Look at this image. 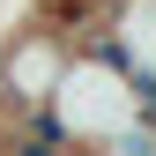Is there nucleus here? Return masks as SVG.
<instances>
[{"mask_svg":"<svg viewBox=\"0 0 156 156\" xmlns=\"http://www.w3.org/2000/svg\"><path fill=\"white\" fill-rule=\"evenodd\" d=\"M67 37H74V67H67L60 97H52V126L67 134L74 156H97V149L119 141L126 126H141V82L104 52V37L89 30V15H82Z\"/></svg>","mask_w":156,"mask_h":156,"instance_id":"1","label":"nucleus"},{"mask_svg":"<svg viewBox=\"0 0 156 156\" xmlns=\"http://www.w3.org/2000/svg\"><path fill=\"white\" fill-rule=\"evenodd\" d=\"M67 67H74V37L52 15L15 30V37H0V112H52Z\"/></svg>","mask_w":156,"mask_h":156,"instance_id":"2","label":"nucleus"},{"mask_svg":"<svg viewBox=\"0 0 156 156\" xmlns=\"http://www.w3.org/2000/svg\"><path fill=\"white\" fill-rule=\"evenodd\" d=\"M97 8H112V0H52L45 15H97Z\"/></svg>","mask_w":156,"mask_h":156,"instance_id":"4","label":"nucleus"},{"mask_svg":"<svg viewBox=\"0 0 156 156\" xmlns=\"http://www.w3.org/2000/svg\"><path fill=\"white\" fill-rule=\"evenodd\" d=\"M89 30L104 37V52H112L141 89L156 82V0H112V8L89 15Z\"/></svg>","mask_w":156,"mask_h":156,"instance_id":"3","label":"nucleus"}]
</instances>
